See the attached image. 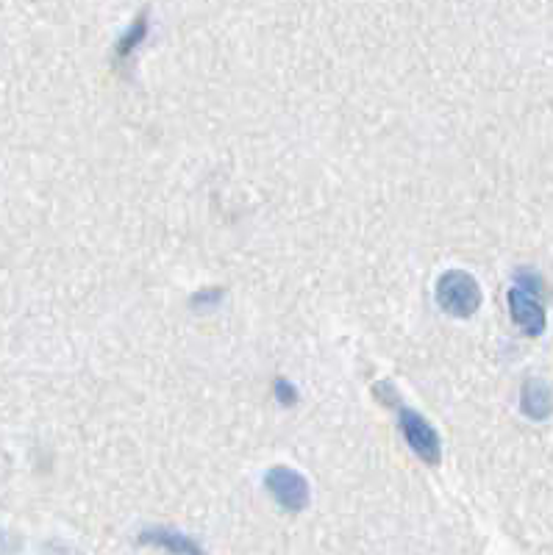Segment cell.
<instances>
[{"mask_svg": "<svg viewBox=\"0 0 553 555\" xmlns=\"http://www.w3.org/2000/svg\"><path fill=\"white\" fill-rule=\"evenodd\" d=\"M139 542L162 547L170 555H203V547L192 536L176 531V528H162V525L145 528V531L139 533Z\"/></svg>", "mask_w": 553, "mask_h": 555, "instance_id": "obj_5", "label": "cell"}, {"mask_svg": "<svg viewBox=\"0 0 553 555\" xmlns=\"http://www.w3.org/2000/svg\"><path fill=\"white\" fill-rule=\"evenodd\" d=\"M223 297H226V289H220V286H206V289H201V292H195L189 303H192L198 311H212Z\"/></svg>", "mask_w": 553, "mask_h": 555, "instance_id": "obj_8", "label": "cell"}, {"mask_svg": "<svg viewBox=\"0 0 553 555\" xmlns=\"http://www.w3.org/2000/svg\"><path fill=\"white\" fill-rule=\"evenodd\" d=\"M520 406L531 420H548L553 414V392L542 378H528L520 389Z\"/></svg>", "mask_w": 553, "mask_h": 555, "instance_id": "obj_6", "label": "cell"}, {"mask_svg": "<svg viewBox=\"0 0 553 555\" xmlns=\"http://www.w3.org/2000/svg\"><path fill=\"white\" fill-rule=\"evenodd\" d=\"M509 309H512V320L528 333V336H540L545 331V309H542V303L537 300V295H531L526 289H520V286H512L509 289Z\"/></svg>", "mask_w": 553, "mask_h": 555, "instance_id": "obj_4", "label": "cell"}, {"mask_svg": "<svg viewBox=\"0 0 553 555\" xmlns=\"http://www.w3.org/2000/svg\"><path fill=\"white\" fill-rule=\"evenodd\" d=\"M145 34H148V12L139 14L137 20H134V25L128 28V34L120 37V42H117V56H120V59H123V56H131L134 48L145 39Z\"/></svg>", "mask_w": 553, "mask_h": 555, "instance_id": "obj_7", "label": "cell"}, {"mask_svg": "<svg viewBox=\"0 0 553 555\" xmlns=\"http://www.w3.org/2000/svg\"><path fill=\"white\" fill-rule=\"evenodd\" d=\"M398 422H401L403 439L412 447V453L420 461H426L428 467H437L442 458V442L440 433L434 431V425L420 411L406 406H398Z\"/></svg>", "mask_w": 553, "mask_h": 555, "instance_id": "obj_3", "label": "cell"}, {"mask_svg": "<svg viewBox=\"0 0 553 555\" xmlns=\"http://www.w3.org/2000/svg\"><path fill=\"white\" fill-rule=\"evenodd\" d=\"M437 303L451 317H473L481 309V286L465 270H445L437 281Z\"/></svg>", "mask_w": 553, "mask_h": 555, "instance_id": "obj_1", "label": "cell"}, {"mask_svg": "<svg viewBox=\"0 0 553 555\" xmlns=\"http://www.w3.org/2000/svg\"><path fill=\"white\" fill-rule=\"evenodd\" d=\"M273 389H276V397L284 406H295V403H298V389H295L287 378H276V386H273Z\"/></svg>", "mask_w": 553, "mask_h": 555, "instance_id": "obj_9", "label": "cell"}, {"mask_svg": "<svg viewBox=\"0 0 553 555\" xmlns=\"http://www.w3.org/2000/svg\"><path fill=\"white\" fill-rule=\"evenodd\" d=\"M264 489L270 492V497L276 500L278 506L290 514H298L303 508L309 506L312 500V486L303 478L298 469L287 467V464H276V467L267 469L264 475Z\"/></svg>", "mask_w": 553, "mask_h": 555, "instance_id": "obj_2", "label": "cell"}]
</instances>
